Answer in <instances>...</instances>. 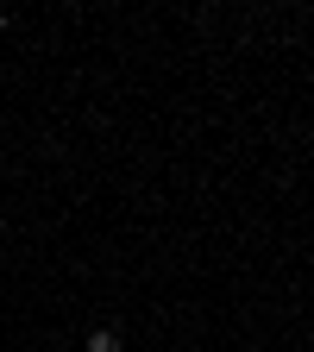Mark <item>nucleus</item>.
Wrapping results in <instances>:
<instances>
[{"instance_id":"1","label":"nucleus","mask_w":314,"mask_h":352,"mask_svg":"<svg viewBox=\"0 0 314 352\" xmlns=\"http://www.w3.org/2000/svg\"><path fill=\"white\" fill-rule=\"evenodd\" d=\"M88 352H120V333L113 327H95V333H88Z\"/></svg>"},{"instance_id":"2","label":"nucleus","mask_w":314,"mask_h":352,"mask_svg":"<svg viewBox=\"0 0 314 352\" xmlns=\"http://www.w3.org/2000/svg\"><path fill=\"white\" fill-rule=\"evenodd\" d=\"M0 25H7V13H0Z\"/></svg>"}]
</instances>
